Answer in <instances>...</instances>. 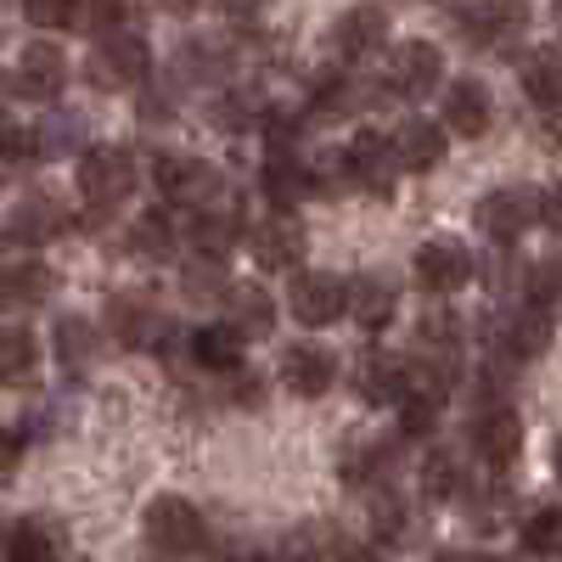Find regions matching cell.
I'll return each mask as SVG.
<instances>
[{"mask_svg": "<svg viewBox=\"0 0 562 562\" xmlns=\"http://www.w3.org/2000/svg\"><path fill=\"white\" fill-rule=\"evenodd\" d=\"M439 85H445V57H439V45L405 40L400 52L389 57V90H400V97H434Z\"/></svg>", "mask_w": 562, "mask_h": 562, "instance_id": "11", "label": "cell"}, {"mask_svg": "<svg viewBox=\"0 0 562 562\" xmlns=\"http://www.w3.org/2000/svg\"><path fill=\"white\" fill-rule=\"evenodd\" d=\"M371 524H378L383 540H400V535H411V512H405V501H378L371 506Z\"/></svg>", "mask_w": 562, "mask_h": 562, "instance_id": "43", "label": "cell"}, {"mask_svg": "<svg viewBox=\"0 0 562 562\" xmlns=\"http://www.w3.org/2000/svg\"><path fill=\"white\" fill-rule=\"evenodd\" d=\"M473 281V254H467L461 243L450 237H434V243H422L416 248V288H428V293H456Z\"/></svg>", "mask_w": 562, "mask_h": 562, "instance_id": "13", "label": "cell"}, {"mask_svg": "<svg viewBox=\"0 0 562 562\" xmlns=\"http://www.w3.org/2000/svg\"><path fill=\"white\" fill-rule=\"evenodd\" d=\"M259 186H265V198H270L276 209H288V214H293V203L315 192V169H310L299 153H265Z\"/></svg>", "mask_w": 562, "mask_h": 562, "instance_id": "18", "label": "cell"}, {"mask_svg": "<svg viewBox=\"0 0 562 562\" xmlns=\"http://www.w3.org/2000/svg\"><path fill=\"white\" fill-rule=\"evenodd\" d=\"M63 85H68V57L57 52V45H29L7 74V90L18 102H57Z\"/></svg>", "mask_w": 562, "mask_h": 562, "instance_id": "7", "label": "cell"}, {"mask_svg": "<svg viewBox=\"0 0 562 562\" xmlns=\"http://www.w3.org/2000/svg\"><path fill=\"white\" fill-rule=\"evenodd\" d=\"M130 186H135V158L124 147H90L79 158V198L90 209H113L130 198Z\"/></svg>", "mask_w": 562, "mask_h": 562, "instance_id": "5", "label": "cell"}, {"mask_svg": "<svg viewBox=\"0 0 562 562\" xmlns=\"http://www.w3.org/2000/svg\"><path fill=\"white\" fill-rule=\"evenodd\" d=\"M130 254H135V259H153V265L175 254V225H169V214H164V209L140 214V220L130 225Z\"/></svg>", "mask_w": 562, "mask_h": 562, "instance_id": "31", "label": "cell"}, {"mask_svg": "<svg viewBox=\"0 0 562 562\" xmlns=\"http://www.w3.org/2000/svg\"><path fill=\"white\" fill-rule=\"evenodd\" d=\"M473 450H479V461L490 467V473H506V467L518 461V450H524V422H518V411H506V405L479 411V422H473Z\"/></svg>", "mask_w": 562, "mask_h": 562, "instance_id": "12", "label": "cell"}, {"mask_svg": "<svg viewBox=\"0 0 562 562\" xmlns=\"http://www.w3.org/2000/svg\"><path fill=\"white\" fill-rule=\"evenodd\" d=\"M192 355H198L203 371H243V333H237V326H225V321L198 326V333H192Z\"/></svg>", "mask_w": 562, "mask_h": 562, "instance_id": "27", "label": "cell"}, {"mask_svg": "<svg viewBox=\"0 0 562 562\" xmlns=\"http://www.w3.org/2000/svg\"><path fill=\"white\" fill-rule=\"evenodd\" d=\"M524 551L557 562L562 557V506H535L524 518Z\"/></svg>", "mask_w": 562, "mask_h": 562, "instance_id": "33", "label": "cell"}, {"mask_svg": "<svg viewBox=\"0 0 562 562\" xmlns=\"http://www.w3.org/2000/svg\"><path fill=\"white\" fill-rule=\"evenodd\" d=\"M456 562H506V557H495V551H467V557H456Z\"/></svg>", "mask_w": 562, "mask_h": 562, "instance_id": "48", "label": "cell"}, {"mask_svg": "<svg viewBox=\"0 0 562 562\" xmlns=\"http://www.w3.org/2000/svg\"><path fill=\"white\" fill-rule=\"evenodd\" d=\"M248 248H254V259H259L265 270H293V265L304 259V225H299L288 209H276V214H265V220L248 231Z\"/></svg>", "mask_w": 562, "mask_h": 562, "instance_id": "14", "label": "cell"}, {"mask_svg": "<svg viewBox=\"0 0 562 562\" xmlns=\"http://www.w3.org/2000/svg\"><path fill=\"white\" fill-rule=\"evenodd\" d=\"M85 23L97 29L102 40L108 34H135V0H85Z\"/></svg>", "mask_w": 562, "mask_h": 562, "instance_id": "39", "label": "cell"}, {"mask_svg": "<svg viewBox=\"0 0 562 562\" xmlns=\"http://www.w3.org/2000/svg\"><path fill=\"white\" fill-rule=\"evenodd\" d=\"M7 562H57V535L45 524H12L7 535Z\"/></svg>", "mask_w": 562, "mask_h": 562, "instance_id": "35", "label": "cell"}, {"mask_svg": "<svg viewBox=\"0 0 562 562\" xmlns=\"http://www.w3.org/2000/svg\"><path fill=\"white\" fill-rule=\"evenodd\" d=\"M490 90L479 85V79H456L450 90H445V130L450 135H467V140H473V135H484L490 130Z\"/></svg>", "mask_w": 562, "mask_h": 562, "instance_id": "22", "label": "cell"}, {"mask_svg": "<svg viewBox=\"0 0 562 562\" xmlns=\"http://www.w3.org/2000/svg\"><path fill=\"white\" fill-rule=\"evenodd\" d=\"M524 97L540 113L562 108V45H535V52L524 57Z\"/></svg>", "mask_w": 562, "mask_h": 562, "instance_id": "25", "label": "cell"}, {"mask_svg": "<svg viewBox=\"0 0 562 562\" xmlns=\"http://www.w3.org/2000/svg\"><path fill=\"white\" fill-rule=\"evenodd\" d=\"M467 484H461V461L450 450H434L428 461H422V495L428 501H456Z\"/></svg>", "mask_w": 562, "mask_h": 562, "instance_id": "36", "label": "cell"}, {"mask_svg": "<svg viewBox=\"0 0 562 562\" xmlns=\"http://www.w3.org/2000/svg\"><path fill=\"white\" fill-rule=\"evenodd\" d=\"M529 299L540 310H562V259H546L529 270Z\"/></svg>", "mask_w": 562, "mask_h": 562, "instance_id": "40", "label": "cell"}, {"mask_svg": "<svg viewBox=\"0 0 562 562\" xmlns=\"http://www.w3.org/2000/svg\"><path fill=\"white\" fill-rule=\"evenodd\" d=\"M23 18L34 29H79L85 23V0H23Z\"/></svg>", "mask_w": 562, "mask_h": 562, "instance_id": "38", "label": "cell"}, {"mask_svg": "<svg viewBox=\"0 0 562 562\" xmlns=\"http://www.w3.org/2000/svg\"><path fill=\"white\" fill-rule=\"evenodd\" d=\"M461 29L479 52H506V45L524 40L529 12H524V0H479L473 12H461Z\"/></svg>", "mask_w": 562, "mask_h": 562, "instance_id": "10", "label": "cell"}, {"mask_svg": "<svg viewBox=\"0 0 562 562\" xmlns=\"http://www.w3.org/2000/svg\"><path fill=\"white\" fill-rule=\"evenodd\" d=\"M153 180H158V192H164L169 203L192 209V214H198L209 198L225 192V180H220L203 158H186V153H164V158L153 164Z\"/></svg>", "mask_w": 562, "mask_h": 562, "instance_id": "6", "label": "cell"}, {"mask_svg": "<svg viewBox=\"0 0 562 562\" xmlns=\"http://www.w3.org/2000/svg\"><path fill=\"white\" fill-rule=\"evenodd\" d=\"M281 383H288V394H299V400H321L338 383L333 349L326 344H293L288 355H281Z\"/></svg>", "mask_w": 562, "mask_h": 562, "instance_id": "15", "label": "cell"}, {"mask_svg": "<svg viewBox=\"0 0 562 562\" xmlns=\"http://www.w3.org/2000/svg\"><path fill=\"white\" fill-rule=\"evenodd\" d=\"M158 7L169 12V18H192V12H203L209 0H158Z\"/></svg>", "mask_w": 562, "mask_h": 562, "instance_id": "45", "label": "cell"}, {"mask_svg": "<svg viewBox=\"0 0 562 562\" xmlns=\"http://www.w3.org/2000/svg\"><path fill=\"white\" fill-rule=\"evenodd\" d=\"M108 326H113V344H124V349H147V344L164 338L158 310L140 299V293H119V299L108 304Z\"/></svg>", "mask_w": 562, "mask_h": 562, "instance_id": "20", "label": "cell"}, {"mask_svg": "<svg viewBox=\"0 0 562 562\" xmlns=\"http://www.w3.org/2000/svg\"><path fill=\"white\" fill-rule=\"evenodd\" d=\"M85 113H74V108H52L34 130H29V153L34 158H68V153H79L85 147Z\"/></svg>", "mask_w": 562, "mask_h": 562, "instance_id": "24", "label": "cell"}, {"mask_svg": "<svg viewBox=\"0 0 562 562\" xmlns=\"http://www.w3.org/2000/svg\"><path fill=\"white\" fill-rule=\"evenodd\" d=\"M344 175L355 192L366 198H389L394 192V180H400V158H394V140L389 135H371L360 130L349 147H344Z\"/></svg>", "mask_w": 562, "mask_h": 562, "instance_id": "4", "label": "cell"}, {"mask_svg": "<svg viewBox=\"0 0 562 562\" xmlns=\"http://www.w3.org/2000/svg\"><path fill=\"white\" fill-rule=\"evenodd\" d=\"M495 344H501L512 360H535V355H546V349H551V310H540V304L529 299L524 310L501 315Z\"/></svg>", "mask_w": 562, "mask_h": 562, "instance_id": "17", "label": "cell"}, {"mask_svg": "<svg viewBox=\"0 0 562 562\" xmlns=\"http://www.w3.org/2000/svg\"><path fill=\"white\" fill-rule=\"evenodd\" d=\"M355 389L371 400V405H405L411 394V366L389 349H366L355 360Z\"/></svg>", "mask_w": 562, "mask_h": 562, "instance_id": "16", "label": "cell"}, {"mask_svg": "<svg viewBox=\"0 0 562 562\" xmlns=\"http://www.w3.org/2000/svg\"><path fill=\"white\" fill-rule=\"evenodd\" d=\"M383 445H349L344 450V484H366V479H378L383 473Z\"/></svg>", "mask_w": 562, "mask_h": 562, "instance_id": "41", "label": "cell"}, {"mask_svg": "<svg viewBox=\"0 0 562 562\" xmlns=\"http://www.w3.org/2000/svg\"><path fill=\"white\" fill-rule=\"evenodd\" d=\"M383 45H389V12L378 7V0H355V7L338 12V23H333V52H338L344 63H360V57H371V52H383Z\"/></svg>", "mask_w": 562, "mask_h": 562, "instance_id": "9", "label": "cell"}, {"mask_svg": "<svg viewBox=\"0 0 562 562\" xmlns=\"http://www.w3.org/2000/svg\"><path fill=\"white\" fill-rule=\"evenodd\" d=\"M366 108H378V85H366L355 74H326L315 79V113L321 119H355Z\"/></svg>", "mask_w": 562, "mask_h": 562, "instance_id": "23", "label": "cell"}, {"mask_svg": "<svg viewBox=\"0 0 562 562\" xmlns=\"http://www.w3.org/2000/svg\"><path fill=\"white\" fill-rule=\"evenodd\" d=\"M394 310H400V299H394V288L383 276H360L349 288V315H355V326H366V333H383V326L394 321Z\"/></svg>", "mask_w": 562, "mask_h": 562, "instance_id": "26", "label": "cell"}, {"mask_svg": "<svg viewBox=\"0 0 562 562\" xmlns=\"http://www.w3.org/2000/svg\"><path fill=\"white\" fill-rule=\"evenodd\" d=\"M97 355H102L97 326H90L85 315H63V321H57V360H63L68 371H85Z\"/></svg>", "mask_w": 562, "mask_h": 562, "instance_id": "30", "label": "cell"}, {"mask_svg": "<svg viewBox=\"0 0 562 562\" xmlns=\"http://www.w3.org/2000/svg\"><path fill=\"white\" fill-rule=\"evenodd\" d=\"M540 209H546V198L535 192V186H501V192H490V198H479V209H473V220H479V231L490 243H518L524 231L540 220Z\"/></svg>", "mask_w": 562, "mask_h": 562, "instance_id": "1", "label": "cell"}, {"mask_svg": "<svg viewBox=\"0 0 562 562\" xmlns=\"http://www.w3.org/2000/svg\"><path fill=\"white\" fill-rule=\"evenodd\" d=\"M428 562H456V557H428Z\"/></svg>", "mask_w": 562, "mask_h": 562, "instance_id": "51", "label": "cell"}, {"mask_svg": "<svg viewBox=\"0 0 562 562\" xmlns=\"http://www.w3.org/2000/svg\"><path fill=\"white\" fill-rule=\"evenodd\" d=\"M551 461H557V484H562V439H557V450H551Z\"/></svg>", "mask_w": 562, "mask_h": 562, "instance_id": "49", "label": "cell"}, {"mask_svg": "<svg viewBox=\"0 0 562 562\" xmlns=\"http://www.w3.org/2000/svg\"><path fill=\"white\" fill-rule=\"evenodd\" d=\"M270 321H276V304H270V293L265 288H231L225 293V326H237L243 338H259V333H270Z\"/></svg>", "mask_w": 562, "mask_h": 562, "instance_id": "29", "label": "cell"}, {"mask_svg": "<svg viewBox=\"0 0 562 562\" xmlns=\"http://www.w3.org/2000/svg\"><path fill=\"white\" fill-rule=\"evenodd\" d=\"M85 74H90V85H102V90H135L140 79L153 74V52H147L140 34H108V40H97Z\"/></svg>", "mask_w": 562, "mask_h": 562, "instance_id": "2", "label": "cell"}, {"mask_svg": "<svg viewBox=\"0 0 562 562\" xmlns=\"http://www.w3.org/2000/svg\"><path fill=\"white\" fill-rule=\"evenodd\" d=\"M389 140H394V158H400L405 175H428L445 158V130L434 119H405Z\"/></svg>", "mask_w": 562, "mask_h": 562, "instance_id": "21", "label": "cell"}, {"mask_svg": "<svg viewBox=\"0 0 562 562\" xmlns=\"http://www.w3.org/2000/svg\"><path fill=\"white\" fill-rule=\"evenodd\" d=\"M220 12H225L231 23H254V18L265 12V0H220Z\"/></svg>", "mask_w": 562, "mask_h": 562, "instance_id": "44", "label": "cell"}, {"mask_svg": "<svg viewBox=\"0 0 562 562\" xmlns=\"http://www.w3.org/2000/svg\"><path fill=\"white\" fill-rule=\"evenodd\" d=\"M557 34H562V0H557Z\"/></svg>", "mask_w": 562, "mask_h": 562, "instance_id": "50", "label": "cell"}, {"mask_svg": "<svg viewBox=\"0 0 562 562\" xmlns=\"http://www.w3.org/2000/svg\"><path fill=\"white\" fill-rule=\"evenodd\" d=\"M326 562H378V551H355V546H338Z\"/></svg>", "mask_w": 562, "mask_h": 562, "instance_id": "46", "label": "cell"}, {"mask_svg": "<svg viewBox=\"0 0 562 562\" xmlns=\"http://www.w3.org/2000/svg\"><path fill=\"white\" fill-rule=\"evenodd\" d=\"M186 293H192V299H220V293H231L220 259H198L192 270H186Z\"/></svg>", "mask_w": 562, "mask_h": 562, "instance_id": "42", "label": "cell"}, {"mask_svg": "<svg viewBox=\"0 0 562 562\" xmlns=\"http://www.w3.org/2000/svg\"><path fill=\"white\" fill-rule=\"evenodd\" d=\"M467 495V518L479 529H501L506 524V506H512V490L506 484H479V490H461Z\"/></svg>", "mask_w": 562, "mask_h": 562, "instance_id": "37", "label": "cell"}, {"mask_svg": "<svg viewBox=\"0 0 562 562\" xmlns=\"http://www.w3.org/2000/svg\"><path fill=\"white\" fill-rule=\"evenodd\" d=\"M40 366V344L29 326H7V338H0V371H7V383H29Z\"/></svg>", "mask_w": 562, "mask_h": 562, "instance_id": "34", "label": "cell"}, {"mask_svg": "<svg viewBox=\"0 0 562 562\" xmlns=\"http://www.w3.org/2000/svg\"><path fill=\"white\" fill-rule=\"evenodd\" d=\"M63 225H68L63 203H52V198H23V203H12V214H7V243L40 248V243L63 237Z\"/></svg>", "mask_w": 562, "mask_h": 562, "instance_id": "19", "label": "cell"}, {"mask_svg": "<svg viewBox=\"0 0 562 562\" xmlns=\"http://www.w3.org/2000/svg\"><path fill=\"white\" fill-rule=\"evenodd\" d=\"M147 540L169 557H198L209 546V529H203V512L180 495H158L147 506Z\"/></svg>", "mask_w": 562, "mask_h": 562, "instance_id": "3", "label": "cell"}, {"mask_svg": "<svg viewBox=\"0 0 562 562\" xmlns=\"http://www.w3.org/2000/svg\"><path fill=\"white\" fill-rule=\"evenodd\" d=\"M18 456H23V439L7 434V473H18Z\"/></svg>", "mask_w": 562, "mask_h": 562, "instance_id": "47", "label": "cell"}, {"mask_svg": "<svg viewBox=\"0 0 562 562\" xmlns=\"http://www.w3.org/2000/svg\"><path fill=\"white\" fill-rule=\"evenodd\" d=\"M416 349L428 355V366H439V371H456V349H461V321L445 310H434V315H422L416 321Z\"/></svg>", "mask_w": 562, "mask_h": 562, "instance_id": "28", "label": "cell"}, {"mask_svg": "<svg viewBox=\"0 0 562 562\" xmlns=\"http://www.w3.org/2000/svg\"><path fill=\"white\" fill-rule=\"evenodd\" d=\"M52 293H57V270H45V265H12L7 270V304L12 310L45 304Z\"/></svg>", "mask_w": 562, "mask_h": 562, "instance_id": "32", "label": "cell"}, {"mask_svg": "<svg viewBox=\"0 0 562 562\" xmlns=\"http://www.w3.org/2000/svg\"><path fill=\"white\" fill-rule=\"evenodd\" d=\"M288 310L304 326H333L349 310V281L333 276V270H304V276H293V288H288Z\"/></svg>", "mask_w": 562, "mask_h": 562, "instance_id": "8", "label": "cell"}]
</instances>
